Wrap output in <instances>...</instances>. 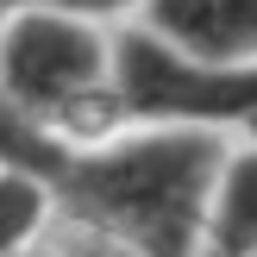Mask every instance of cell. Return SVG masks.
<instances>
[{
    "label": "cell",
    "mask_w": 257,
    "mask_h": 257,
    "mask_svg": "<svg viewBox=\"0 0 257 257\" xmlns=\"http://www.w3.org/2000/svg\"><path fill=\"white\" fill-rule=\"evenodd\" d=\"M145 32L207 63H257V0H145Z\"/></svg>",
    "instance_id": "cell-4"
},
{
    "label": "cell",
    "mask_w": 257,
    "mask_h": 257,
    "mask_svg": "<svg viewBox=\"0 0 257 257\" xmlns=\"http://www.w3.org/2000/svg\"><path fill=\"white\" fill-rule=\"evenodd\" d=\"M44 220H50V182L0 170V257L32 251V238L44 232Z\"/></svg>",
    "instance_id": "cell-7"
},
{
    "label": "cell",
    "mask_w": 257,
    "mask_h": 257,
    "mask_svg": "<svg viewBox=\"0 0 257 257\" xmlns=\"http://www.w3.org/2000/svg\"><path fill=\"white\" fill-rule=\"evenodd\" d=\"M63 157H69V145H57L50 132H38V125L7 100V88H0V170H19V176H38V182H57Z\"/></svg>",
    "instance_id": "cell-6"
},
{
    "label": "cell",
    "mask_w": 257,
    "mask_h": 257,
    "mask_svg": "<svg viewBox=\"0 0 257 257\" xmlns=\"http://www.w3.org/2000/svg\"><path fill=\"white\" fill-rule=\"evenodd\" d=\"M0 88L57 145H94L113 119V38L44 7H0Z\"/></svg>",
    "instance_id": "cell-2"
},
{
    "label": "cell",
    "mask_w": 257,
    "mask_h": 257,
    "mask_svg": "<svg viewBox=\"0 0 257 257\" xmlns=\"http://www.w3.org/2000/svg\"><path fill=\"white\" fill-rule=\"evenodd\" d=\"M207 245L213 257H257V145L226 157L207 213Z\"/></svg>",
    "instance_id": "cell-5"
},
{
    "label": "cell",
    "mask_w": 257,
    "mask_h": 257,
    "mask_svg": "<svg viewBox=\"0 0 257 257\" xmlns=\"http://www.w3.org/2000/svg\"><path fill=\"white\" fill-rule=\"evenodd\" d=\"M113 119L119 125H257V63H207L145 25L113 38Z\"/></svg>",
    "instance_id": "cell-3"
},
{
    "label": "cell",
    "mask_w": 257,
    "mask_h": 257,
    "mask_svg": "<svg viewBox=\"0 0 257 257\" xmlns=\"http://www.w3.org/2000/svg\"><path fill=\"white\" fill-rule=\"evenodd\" d=\"M19 257H38V251H19Z\"/></svg>",
    "instance_id": "cell-9"
},
{
    "label": "cell",
    "mask_w": 257,
    "mask_h": 257,
    "mask_svg": "<svg viewBox=\"0 0 257 257\" xmlns=\"http://www.w3.org/2000/svg\"><path fill=\"white\" fill-rule=\"evenodd\" d=\"M226 138L195 125H125L75 145L50 182V207L107 232L132 257H195L207 245Z\"/></svg>",
    "instance_id": "cell-1"
},
{
    "label": "cell",
    "mask_w": 257,
    "mask_h": 257,
    "mask_svg": "<svg viewBox=\"0 0 257 257\" xmlns=\"http://www.w3.org/2000/svg\"><path fill=\"white\" fill-rule=\"evenodd\" d=\"M0 7H44V13H69V19H88V25H100V19H113V13H132V7H145V0H0Z\"/></svg>",
    "instance_id": "cell-8"
}]
</instances>
